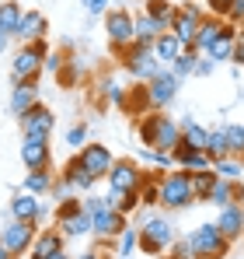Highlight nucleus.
<instances>
[{
	"label": "nucleus",
	"instance_id": "30",
	"mask_svg": "<svg viewBox=\"0 0 244 259\" xmlns=\"http://www.w3.org/2000/svg\"><path fill=\"white\" fill-rule=\"evenodd\" d=\"M206 154H209L213 161H220V158H230V137H227V130H209Z\"/></svg>",
	"mask_w": 244,
	"mask_h": 259
},
{
	"label": "nucleus",
	"instance_id": "26",
	"mask_svg": "<svg viewBox=\"0 0 244 259\" xmlns=\"http://www.w3.org/2000/svg\"><path fill=\"white\" fill-rule=\"evenodd\" d=\"M154 53H157V60H161L164 67H171V63L185 53V46L178 42V35H174V32H164V35L154 39Z\"/></svg>",
	"mask_w": 244,
	"mask_h": 259
},
{
	"label": "nucleus",
	"instance_id": "36",
	"mask_svg": "<svg viewBox=\"0 0 244 259\" xmlns=\"http://www.w3.org/2000/svg\"><path fill=\"white\" fill-rule=\"evenodd\" d=\"M108 203H112V207H115V210H119V214H133V210H136V207H143V203H140V196H136V193H115V189H112V193H108Z\"/></svg>",
	"mask_w": 244,
	"mask_h": 259
},
{
	"label": "nucleus",
	"instance_id": "2",
	"mask_svg": "<svg viewBox=\"0 0 244 259\" xmlns=\"http://www.w3.org/2000/svg\"><path fill=\"white\" fill-rule=\"evenodd\" d=\"M174 242H178V231H174L171 217L150 214L140 224V252H143V256H164Z\"/></svg>",
	"mask_w": 244,
	"mask_h": 259
},
{
	"label": "nucleus",
	"instance_id": "1",
	"mask_svg": "<svg viewBox=\"0 0 244 259\" xmlns=\"http://www.w3.org/2000/svg\"><path fill=\"white\" fill-rule=\"evenodd\" d=\"M136 133H140V144L143 147H154V151H164V154H171L178 144H181V126L161 112V109H154V112H147L140 123H136Z\"/></svg>",
	"mask_w": 244,
	"mask_h": 259
},
{
	"label": "nucleus",
	"instance_id": "44",
	"mask_svg": "<svg viewBox=\"0 0 244 259\" xmlns=\"http://www.w3.org/2000/svg\"><path fill=\"white\" fill-rule=\"evenodd\" d=\"M227 21L230 25H244V0H230V7H227Z\"/></svg>",
	"mask_w": 244,
	"mask_h": 259
},
{
	"label": "nucleus",
	"instance_id": "8",
	"mask_svg": "<svg viewBox=\"0 0 244 259\" xmlns=\"http://www.w3.org/2000/svg\"><path fill=\"white\" fill-rule=\"evenodd\" d=\"M105 28H108V39H112V49H126V46L136 42V18L129 14V11H122V7H115V11H108L105 14Z\"/></svg>",
	"mask_w": 244,
	"mask_h": 259
},
{
	"label": "nucleus",
	"instance_id": "12",
	"mask_svg": "<svg viewBox=\"0 0 244 259\" xmlns=\"http://www.w3.org/2000/svg\"><path fill=\"white\" fill-rule=\"evenodd\" d=\"M21 161L28 165V172H49L52 168V151L45 137H25L21 140Z\"/></svg>",
	"mask_w": 244,
	"mask_h": 259
},
{
	"label": "nucleus",
	"instance_id": "20",
	"mask_svg": "<svg viewBox=\"0 0 244 259\" xmlns=\"http://www.w3.org/2000/svg\"><path fill=\"white\" fill-rule=\"evenodd\" d=\"M223 32H227V18H220V14L203 18V21H199V35H196V49H199V53H209V46L216 42Z\"/></svg>",
	"mask_w": 244,
	"mask_h": 259
},
{
	"label": "nucleus",
	"instance_id": "17",
	"mask_svg": "<svg viewBox=\"0 0 244 259\" xmlns=\"http://www.w3.org/2000/svg\"><path fill=\"white\" fill-rule=\"evenodd\" d=\"M171 161H178L185 172H206V168H213V158L206 151H199V147H189V144H178L171 151Z\"/></svg>",
	"mask_w": 244,
	"mask_h": 259
},
{
	"label": "nucleus",
	"instance_id": "53",
	"mask_svg": "<svg viewBox=\"0 0 244 259\" xmlns=\"http://www.w3.org/2000/svg\"><path fill=\"white\" fill-rule=\"evenodd\" d=\"M49 259H67V252H63V249H59V252H52V256Z\"/></svg>",
	"mask_w": 244,
	"mask_h": 259
},
{
	"label": "nucleus",
	"instance_id": "31",
	"mask_svg": "<svg viewBox=\"0 0 244 259\" xmlns=\"http://www.w3.org/2000/svg\"><path fill=\"white\" fill-rule=\"evenodd\" d=\"M136 196H140V203H143V207L161 203V175H147V172H143V182H140Z\"/></svg>",
	"mask_w": 244,
	"mask_h": 259
},
{
	"label": "nucleus",
	"instance_id": "40",
	"mask_svg": "<svg viewBox=\"0 0 244 259\" xmlns=\"http://www.w3.org/2000/svg\"><path fill=\"white\" fill-rule=\"evenodd\" d=\"M213 172L220 175V179L237 182V179H241V161H237V158H220V161H213Z\"/></svg>",
	"mask_w": 244,
	"mask_h": 259
},
{
	"label": "nucleus",
	"instance_id": "13",
	"mask_svg": "<svg viewBox=\"0 0 244 259\" xmlns=\"http://www.w3.org/2000/svg\"><path fill=\"white\" fill-rule=\"evenodd\" d=\"M91 217H94V231H91V235H94L98 242H101V238H119L122 231L129 228L126 214H119L112 203H108V207H101V210H94Z\"/></svg>",
	"mask_w": 244,
	"mask_h": 259
},
{
	"label": "nucleus",
	"instance_id": "15",
	"mask_svg": "<svg viewBox=\"0 0 244 259\" xmlns=\"http://www.w3.org/2000/svg\"><path fill=\"white\" fill-rule=\"evenodd\" d=\"M52 126H56V116H52L42 102H39V105H32V109L21 116V130H25V137H45V140H49Z\"/></svg>",
	"mask_w": 244,
	"mask_h": 259
},
{
	"label": "nucleus",
	"instance_id": "39",
	"mask_svg": "<svg viewBox=\"0 0 244 259\" xmlns=\"http://www.w3.org/2000/svg\"><path fill=\"white\" fill-rule=\"evenodd\" d=\"M196 63H199V49H185V53L171 63V70H174L178 77H189V74H196Z\"/></svg>",
	"mask_w": 244,
	"mask_h": 259
},
{
	"label": "nucleus",
	"instance_id": "38",
	"mask_svg": "<svg viewBox=\"0 0 244 259\" xmlns=\"http://www.w3.org/2000/svg\"><path fill=\"white\" fill-rule=\"evenodd\" d=\"M21 189H28V193L42 196V193H49V189H52V175H49V172H28Z\"/></svg>",
	"mask_w": 244,
	"mask_h": 259
},
{
	"label": "nucleus",
	"instance_id": "48",
	"mask_svg": "<svg viewBox=\"0 0 244 259\" xmlns=\"http://www.w3.org/2000/svg\"><path fill=\"white\" fill-rule=\"evenodd\" d=\"M209 7H213V14L227 18V7H230V0H209Z\"/></svg>",
	"mask_w": 244,
	"mask_h": 259
},
{
	"label": "nucleus",
	"instance_id": "4",
	"mask_svg": "<svg viewBox=\"0 0 244 259\" xmlns=\"http://www.w3.org/2000/svg\"><path fill=\"white\" fill-rule=\"evenodd\" d=\"M122 63H126V70H129V77L133 81H154L157 74L164 70V63L157 60V53H154V46L150 42H133L122 49Z\"/></svg>",
	"mask_w": 244,
	"mask_h": 259
},
{
	"label": "nucleus",
	"instance_id": "54",
	"mask_svg": "<svg viewBox=\"0 0 244 259\" xmlns=\"http://www.w3.org/2000/svg\"><path fill=\"white\" fill-rule=\"evenodd\" d=\"M0 32H4V28H0Z\"/></svg>",
	"mask_w": 244,
	"mask_h": 259
},
{
	"label": "nucleus",
	"instance_id": "33",
	"mask_svg": "<svg viewBox=\"0 0 244 259\" xmlns=\"http://www.w3.org/2000/svg\"><path fill=\"white\" fill-rule=\"evenodd\" d=\"M206 140H209V130L206 126H199L196 119H185V123H181V144L206 151Z\"/></svg>",
	"mask_w": 244,
	"mask_h": 259
},
{
	"label": "nucleus",
	"instance_id": "23",
	"mask_svg": "<svg viewBox=\"0 0 244 259\" xmlns=\"http://www.w3.org/2000/svg\"><path fill=\"white\" fill-rule=\"evenodd\" d=\"M63 179H67V182H70L77 193H91V186L98 182L94 175L87 172V165L81 161V154H77V158H70V161L63 165Z\"/></svg>",
	"mask_w": 244,
	"mask_h": 259
},
{
	"label": "nucleus",
	"instance_id": "5",
	"mask_svg": "<svg viewBox=\"0 0 244 259\" xmlns=\"http://www.w3.org/2000/svg\"><path fill=\"white\" fill-rule=\"evenodd\" d=\"M45 56H49V42L39 39V42H25L14 60H11V77L14 81H39L42 67H45Z\"/></svg>",
	"mask_w": 244,
	"mask_h": 259
},
{
	"label": "nucleus",
	"instance_id": "49",
	"mask_svg": "<svg viewBox=\"0 0 244 259\" xmlns=\"http://www.w3.org/2000/svg\"><path fill=\"white\" fill-rule=\"evenodd\" d=\"M77 259H108V252H105V249L98 245V249H91V252H81Z\"/></svg>",
	"mask_w": 244,
	"mask_h": 259
},
{
	"label": "nucleus",
	"instance_id": "10",
	"mask_svg": "<svg viewBox=\"0 0 244 259\" xmlns=\"http://www.w3.org/2000/svg\"><path fill=\"white\" fill-rule=\"evenodd\" d=\"M178 84H181V77H178L171 67H164V70L157 74V77H154V81H147L150 109H164V105H171V98L178 95Z\"/></svg>",
	"mask_w": 244,
	"mask_h": 259
},
{
	"label": "nucleus",
	"instance_id": "35",
	"mask_svg": "<svg viewBox=\"0 0 244 259\" xmlns=\"http://www.w3.org/2000/svg\"><path fill=\"white\" fill-rule=\"evenodd\" d=\"M21 14H25V11H21V7H18L14 0H4V4H0V28L14 35V28H18V21H21Z\"/></svg>",
	"mask_w": 244,
	"mask_h": 259
},
{
	"label": "nucleus",
	"instance_id": "14",
	"mask_svg": "<svg viewBox=\"0 0 244 259\" xmlns=\"http://www.w3.org/2000/svg\"><path fill=\"white\" fill-rule=\"evenodd\" d=\"M81 161L87 165V172L94 175V179H108L112 165H115V158H112V151H108L105 144H84L81 147Z\"/></svg>",
	"mask_w": 244,
	"mask_h": 259
},
{
	"label": "nucleus",
	"instance_id": "50",
	"mask_svg": "<svg viewBox=\"0 0 244 259\" xmlns=\"http://www.w3.org/2000/svg\"><path fill=\"white\" fill-rule=\"evenodd\" d=\"M234 60H237V63L244 67V28L237 32V56H234Z\"/></svg>",
	"mask_w": 244,
	"mask_h": 259
},
{
	"label": "nucleus",
	"instance_id": "28",
	"mask_svg": "<svg viewBox=\"0 0 244 259\" xmlns=\"http://www.w3.org/2000/svg\"><path fill=\"white\" fill-rule=\"evenodd\" d=\"M119 105L126 109V112H133V116H136V112H154V109H150V95H147V84H143V81H136V84L129 88V95L122 98Z\"/></svg>",
	"mask_w": 244,
	"mask_h": 259
},
{
	"label": "nucleus",
	"instance_id": "46",
	"mask_svg": "<svg viewBox=\"0 0 244 259\" xmlns=\"http://www.w3.org/2000/svg\"><path fill=\"white\" fill-rule=\"evenodd\" d=\"M84 11L87 14H105L108 11V0H84Z\"/></svg>",
	"mask_w": 244,
	"mask_h": 259
},
{
	"label": "nucleus",
	"instance_id": "47",
	"mask_svg": "<svg viewBox=\"0 0 244 259\" xmlns=\"http://www.w3.org/2000/svg\"><path fill=\"white\" fill-rule=\"evenodd\" d=\"M213 67H216V60H209V56H206V60H199V63H196V74H199V77H206V74H213Z\"/></svg>",
	"mask_w": 244,
	"mask_h": 259
},
{
	"label": "nucleus",
	"instance_id": "37",
	"mask_svg": "<svg viewBox=\"0 0 244 259\" xmlns=\"http://www.w3.org/2000/svg\"><path fill=\"white\" fill-rule=\"evenodd\" d=\"M115 249H119L122 259H133V252L140 249V228H133V224H129V228L119 235V245H115Z\"/></svg>",
	"mask_w": 244,
	"mask_h": 259
},
{
	"label": "nucleus",
	"instance_id": "42",
	"mask_svg": "<svg viewBox=\"0 0 244 259\" xmlns=\"http://www.w3.org/2000/svg\"><path fill=\"white\" fill-rule=\"evenodd\" d=\"M81 207H84V200H81V196H70V200H59V203H56V221H63V217H70L74 210H81Z\"/></svg>",
	"mask_w": 244,
	"mask_h": 259
},
{
	"label": "nucleus",
	"instance_id": "22",
	"mask_svg": "<svg viewBox=\"0 0 244 259\" xmlns=\"http://www.w3.org/2000/svg\"><path fill=\"white\" fill-rule=\"evenodd\" d=\"M237 32H241V28L227 21V32H223L216 42L209 46V53H206V56H209V60H216V63H223V60H234V56H237Z\"/></svg>",
	"mask_w": 244,
	"mask_h": 259
},
{
	"label": "nucleus",
	"instance_id": "51",
	"mask_svg": "<svg viewBox=\"0 0 244 259\" xmlns=\"http://www.w3.org/2000/svg\"><path fill=\"white\" fill-rule=\"evenodd\" d=\"M11 39H14V35H11V32H0V53H4V49H7V42H11Z\"/></svg>",
	"mask_w": 244,
	"mask_h": 259
},
{
	"label": "nucleus",
	"instance_id": "45",
	"mask_svg": "<svg viewBox=\"0 0 244 259\" xmlns=\"http://www.w3.org/2000/svg\"><path fill=\"white\" fill-rule=\"evenodd\" d=\"M67 144L81 151L84 144H87V130H84V126H74V130H70V133H67Z\"/></svg>",
	"mask_w": 244,
	"mask_h": 259
},
{
	"label": "nucleus",
	"instance_id": "25",
	"mask_svg": "<svg viewBox=\"0 0 244 259\" xmlns=\"http://www.w3.org/2000/svg\"><path fill=\"white\" fill-rule=\"evenodd\" d=\"M11 214L18 217V221H39V214H42L39 196H35V193H28V189H21V193L11 200Z\"/></svg>",
	"mask_w": 244,
	"mask_h": 259
},
{
	"label": "nucleus",
	"instance_id": "19",
	"mask_svg": "<svg viewBox=\"0 0 244 259\" xmlns=\"http://www.w3.org/2000/svg\"><path fill=\"white\" fill-rule=\"evenodd\" d=\"M63 238H67V235H63L59 228H45V231L35 235V242H32V252H28V256H32V259H49L52 252H59V249H63Z\"/></svg>",
	"mask_w": 244,
	"mask_h": 259
},
{
	"label": "nucleus",
	"instance_id": "29",
	"mask_svg": "<svg viewBox=\"0 0 244 259\" xmlns=\"http://www.w3.org/2000/svg\"><path fill=\"white\" fill-rule=\"evenodd\" d=\"M143 11H147L150 18H157V25H161L164 32H171V21H174V14H178V7H174L171 0H147Z\"/></svg>",
	"mask_w": 244,
	"mask_h": 259
},
{
	"label": "nucleus",
	"instance_id": "7",
	"mask_svg": "<svg viewBox=\"0 0 244 259\" xmlns=\"http://www.w3.org/2000/svg\"><path fill=\"white\" fill-rule=\"evenodd\" d=\"M203 7L196 4V0H189V4H181L178 7V14H174V21H171V32L178 35V42L185 46V49H196V35H199V21H203Z\"/></svg>",
	"mask_w": 244,
	"mask_h": 259
},
{
	"label": "nucleus",
	"instance_id": "9",
	"mask_svg": "<svg viewBox=\"0 0 244 259\" xmlns=\"http://www.w3.org/2000/svg\"><path fill=\"white\" fill-rule=\"evenodd\" d=\"M35 235H39V224H35V221H18V217H14V224H7V228H4L0 242L7 245V252H11V256H25V252H32Z\"/></svg>",
	"mask_w": 244,
	"mask_h": 259
},
{
	"label": "nucleus",
	"instance_id": "24",
	"mask_svg": "<svg viewBox=\"0 0 244 259\" xmlns=\"http://www.w3.org/2000/svg\"><path fill=\"white\" fill-rule=\"evenodd\" d=\"M56 224H59V231H63L67 238H77V235H87V231H94V217H91V210H87V207L74 210L70 217H63V221H56Z\"/></svg>",
	"mask_w": 244,
	"mask_h": 259
},
{
	"label": "nucleus",
	"instance_id": "41",
	"mask_svg": "<svg viewBox=\"0 0 244 259\" xmlns=\"http://www.w3.org/2000/svg\"><path fill=\"white\" fill-rule=\"evenodd\" d=\"M164 259H196V252H192V242H189V235H185L181 242H174V245H171V252H167Z\"/></svg>",
	"mask_w": 244,
	"mask_h": 259
},
{
	"label": "nucleus",
	"instance_id": "27",
	"mask_svg": "<svg viewBox=\"0 0 244 259\" xmlns=\"http://www.w3.org/2000/svg\"><path fill=\"white\" fill-rule=\"evenodd\" d=\"M241 196H244L241 182L216 179V186H213V193H209V203H216V207H227V203H241Z\"/></svg>",
	"mask_w": 244,
	"mask_h": 259
},
{
	"label": "nucleus",
	"instance_id": "32",
	"mask_svg": "<svg viewBox=\"0 0 244 259\" xmlns=\"http://www.w3.org/2000/svg\"><path fill=\"white\" fill-rule=\"evenodd\" d=\"M157 35H164V28L157 25V18H150L147 11L136 14V42H150V46H154Z\"/></svg>",
	"mask_w": 244,
	"mask_h": 259
},
{
	"label": "nucleus",
	"instance_id": "18",
	"mask_svg": "<svg viewBox=\"0 0 244 259\" xmlns=\"http://www.w3.org/2000/svg\"><path fill=\"white\" fill-rule=\"evenodd\" d=\"M32 105H39V84H35V81H14V91H11V112L21 119Z\"/></svg>",
	"mask_w": 244,
	"mask_h": 259
},
{
	"label": "nucleus",
	"instance_id": "34",
	"mask_svg": "<svg viewBox=\"0 0 244 259\" xmlns=\"http://www.w3.org/2000/svg\"><path fill=\"white\" fill-rule=\"evenodd\" d=\"M216 179H220V175L213 172V168H206V172H192V189H196V200H209V193H213Z\"/></svg>",
	"mask_w": 244,
	"mask_h": 259
},
{
	"label": "nucleus",
	"instance_id": "3",
	"mask_svg": "<svg viewBox=\"0 0 244 259\" xmlns=\"http://www.w3.org/2000/svg\"><path fill=\"white\" fill-rule=\"evenodd\" d=\"M196 203V189H192V172L178 168V172H161V207L164 210H185Z\"/></svg>",
	"mask_w": 244,
	"mask_h": 259
},
{
	"label": "nucleus",
	"instance_id": "52",
	"mask_svg": "<svg viewBox=\"0 0 244 259\" xmlns=\"http://www.w3.org/2000/svg\"><path fill=\"white\" fill-rule=\"evenodd\" d=\"M0 259H14L11 252H7V245H4V242H0Z\"/></svg>",
	"mask_w": 244,
	"mask_h": 259
},
{
	"label": "nucleus",
	"instance_id": "43",
	"mask_svg": "<svg viewBox=\"0 0 244 259\" xmlns=\"http://www.w3.org/2000/svg\"><path fill=\"white\" fill-rule=\"evenodd\" d=\"M230 137V154H244V126H227Z\"/></svg>",
	"mask_w": 244,
	"mask_h": 259
},
{
	"label": "nucleus",
	"instance_id": "6",
	"mask_svg": "<svg viewBox=\"0 0 244 259\" xmlns=\"http://www.w3.org/2000/svg\"><path fill=\"white\" fill-rule=\"evenodd\" d=\"M189 242H192L196 259H223L230 252V238L216 228V221H213V224H199V228L189 235Z\"/></svg>",
	"mask_w": 244,
	"mask_h": 259
},
{
	"label": "nucleus",
	"instance_id": "21",
	"mask_svg": "<svg viewBox=\"0 0 244 259\" xmlns=\"http://www.w3.org/2000/svg\"><path fill=\"white\" fill-rule=\"evenodd\" d=\"M216 228L234 242V238H241L244 235V207L241 203H227V207H220V221H216Z\"/></svg>",
	"mask_w": 244,
	"mask_h": 259
},
{
	"label": "nucleus",
	"instance_id": "11",
	"mask_svg": "<svg viewBox=\"0 0 244 259\" xmlns=\"http://www.w3.org/2000/svg\"><path fill=\"white\" fill-rule=\"evenodd\" d=\"M140 182H143V168H140L133 158H119V161L112 165V172H108V186H112L115 193H136Z\"/></svg>",
	"mask_w": 244,
	"mask_h": 259
},
{
	"label": "nucleus",
	"instance_id": "16",
	"mask_svg": "<svg viewBox=\"0 0 244 259\" xmlns=\"http://www.w3.org/2000/svg\"><path fill=\"white\" fill-rule=\"evenodd\" d=\"M45 32H49V25H45V18H42L39 11H25L21 21H18V28H14V39H18L21 46L39 42V39H45Z\"/></svg>",
	"mask_w": 244,
	"mask_h": 259
}]
</instances>
